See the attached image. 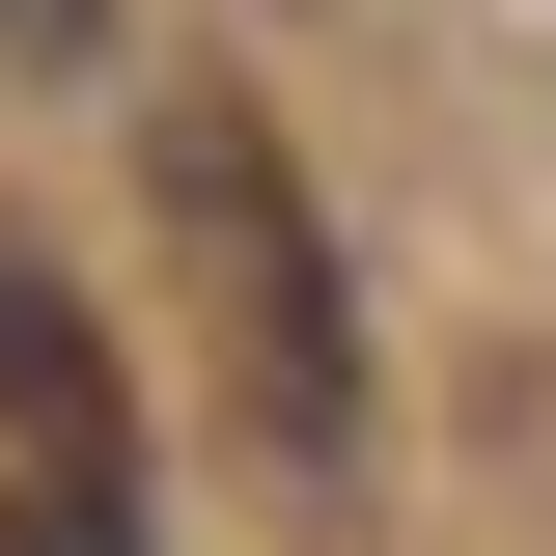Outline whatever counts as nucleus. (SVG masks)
Returning <instances> with one entry per match:
<instances>
[{
  "instance_id": "4",
  "label": "nucleus",
  "mask_w": 556,
  "mask_h": 556,
  "mask_svg": "<svg viewBox=\"0 0 556 556\" xmlns=\"http://www.w3.org/2000/svg\"><path fill=\"white\" fill-rule=\"evenodd\" d=\"M0 556H112V529H84V501H56V473H0Z\"/></svg>"
},
{
  "instance_id": "1",
  "label": "nucleus",
  "mask_w": 556,
  "mask_h": 556,
  "mask_svg": "<svg viewBox=\"0 0 556 556\" xmlns=\"http://www.w3.org/2000/svg\"><path fill=\"white\" fill-rule=\"evenodd\" d=\"M139 195H167V251H195V306H223V390H251V445H278V473H334V445H362V306H334V223H306L278 112H251V84H167Z\"/></svg>"
},
{
  "instance_id": "2",
  "label": "nucleus",
  "mask_w": 556,
  "mask_h": 556,
  "mask_svg": "<svg viewBox=\"0 0 556 556\" xmlns=\"http://www.w3.org/2000/svg\"><path fill=\"white\" fill-rule=\"evenodd\" d=\"M0 473H56L84 529L139 556V390H112V334H84L56 251H0Z\"/></svg>"
},
{
  "instance_id": "3",
  "label": "nucleus",
  "mask_w": 556,
  "mask_h": 556,
  "mask_svg": "<svg viewBox=\"0 0 556 556\" xmlns=\"http://www.w3.org/2000/svg\"><path fill=\"white\" fill-rule=\"evenodd\" d=\"M0 56H28V84H84V56H112V0H0Z\"/></svg>"
}]
</instances>
